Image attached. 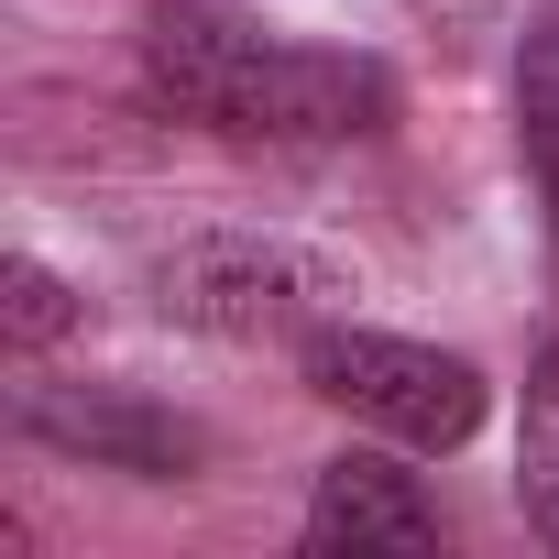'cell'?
Segmentation results:
<instances>
[{
	"label": "cell",
	"mask_w": 559,
	"mask_h": 559,
	"mask_svg": "<svg viewBox=\"0 0 559 559\" xmlns=\"http://www.w3.org/2000/svg\"><path fill=\"white\" fill-rule=\"evenodd\" d=\"M143 78L176 121L241 143V154H341L395 121L384 56L297 45L252 23L241 0H154L143 12Z\"/></svg>",
	"instance_id": "1"
},
{
	"label": "cell",
	"mask_w": 559,
	"mask_h": 559,
	"mask_svg": "<svg viewBox=\"0 0 559 559\" xmlns=\"http://www.w3.org/2000/svg\"><path fill=\"white\" fill-rule=\"evenodd\" d=\"M515 143H526V176H537V198L559 219V0L537 12V34L515 56Z\"/></svg>",
	"instance_id": "6"
},
{
	"label": "cell",
	"mask_w": 559,
	"mask_h": 559,
	"mask_svg": "<svg viewBox=\"0 0 559 559\" xmlns=\"http://www.w3.org/2000/svg\"><path fill=\"white\" fill-rule=\"evenodd\" d=\"M515 493H526V526L559 548V341L537 352L526 373V417H515Z\"/></svg>",
	"instance_id": "7"
},
{
	"label": "cell",
	"mask_w": 559,
	"mask_h": 559,
	"mask_svg": "<svg viewBox=\"0 0 559 559\" xmlns=\"http://www.w3.org/2000/svg\"><path fill=\"white\" fill-rule=\"evenodd\" d=\"M297 373H308L319 406H341L352 428H373V439H395V450H461V439H483V417H493L483 362H461V352H439V341H406V330H352V319H330V330L297 341Z\"/></svg>",
	"instance_id": "3"
},
{
	"label": "cell",
	"mask_w": 559,
	"mask_h": 559,
	"mask_svg": "<svg viewBox=\"0 0 559 559\" xmlns=\"http://www.w3.org/2000/svg\"><path fill=\"white\" fill-rule=\"evenodd\" d=\"M319 559H417V548H450V515L417 493V472L395 450H341L308 493V526H297Z\"/></svg>",
	"instance_id": "5"
},
{
	"label": "cell",
	"mask_w": 559,
	"mask_h": 559,
	"mask_svg": "<svg viewBox=\"0 0 559 559\" xmlns=\"http://www.w3.org/2000/svg\"><path fill=\"white\" fill-rule=\"evenodd\" d=\"M154 308L198 341H308L352 308V263L286 241V230H187L154 252Z\"/></svg>",
	"instance_id": "2"
},
{
	"label": "cell",
	"mask_w": 559,
	"mask_h": 559,
	"mask_svg": "<svg viewBox=\"0 0 559 559\" xmlns=\"http://www.w3.org/2000/svg\"><path fill=\"white\" fill-rule=\"evenodd\" d=\"M67 330H88V297L67 286L56 263H34V252H12V263H0V341H12V352L34 362V352H56Z\"/></svg>",
	"instance_id": "8"
},
{
	"label": "cell",
	"mask_w": 559,
	"mask_h": 559,
	"mask_svg": "<svg viewBox=\"0 0 559 559\" xmlns=\"http://www.w3.org/2000/svg\"><path fill=\"white\" fill-rule=\"evenodd\" d=\"M12 428L56 461H88V472H132V483H187L209 461V428L132 395V384H23L12 395Z\"/></svg>",
	"instance_id": "4"
}]
</instances>
